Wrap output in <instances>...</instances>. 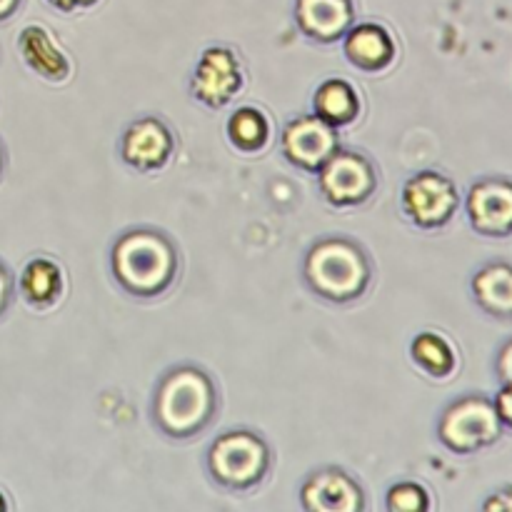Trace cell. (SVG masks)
<instances>
[{"label": "cell", "instance_id": "obj_2", "mask_svg": "<svg viewBox=\"0 0 512 512\" xmlns=\"http://www.w3.org/2000/svg\"><path fill=\"white\" fill-rule=\"evenodd\" d=\"M218 405L215 385L208 375L193 365L165 373L155 390L153 418L170 438H190L210 423Z\"/></svg>", "mask_w": 512, "mask_h": 512}, {"label": "cell", "instance_id": "obj_21", "mask_svg": "<svg viewBox=\"0 0 512 512\" xmlns=\"http://www.w3.org/2000/svg\"><path fill=\"white\" fill-rule=\"evenodd\" d=\"M390 512H425L430 510V495L415 480H403V483H395L388 490V498H385Z\"/></svg>", "mask_w": 512, "mask_h": 512}, {"label": "cell", "instance_id": "obj_29", "mask_svg": "<svg viewBox=\"0 0 512 512\" xmlns=\"http://www.w3.org/2000/svg\"><path fill=\"white\" fill-rule=\"evenodd\" d=\"M5 508H8V503H5V498H3V495H0V512H3Z\"/></svg>", "mask_w": 512, "mask_h": 512}, {"label": "cell", "instance_id": "obj_7", "mask_svg": "<svg viewBox=\"0 0 512 512\" xmlns=\"http://www.w3.org/2000/svg\"><path fill=\"white\" fill-rule=\"evenodd\" d=\"M323 198L335 208H353L375 193L378 175L373 163L355 150H335L318 170Z\"/></svg>", "mask_w": 512, "mask_h": 512}, {"label": "cell", "instance_id": "obj_17", "mask_svg": "<svg viewBox=\"0 0 512 512\" xmlns=\"http://www.w3.org/2000/svg\"><path fill=\"white\" fill-rule=\"evenodd\" d=\"M313 108L318 118L330 123L333 128L353 123L360 113L358 90L343 78H328L318 85L313 95Z\"/></svg>", "mask_w": 512, "mask_h": 512}, {"label": "cell", "instance_id": "obj_24", "mask_svg": "<svg viewBox=\"0 0 512 512\" xmlns=\"http://www.w3.org/2000/svg\"><path fill=\"white\" fill-rule=\"evenodd\" d=\"M483 510L512 512V488H500L483 503Z\"/></svg>", "mask_w": 512, "mask_h": 512}, {"label": "cell", "instance_id": "obj_5", "mask_svg": "<svg viewBox=\"0 0 512 512\" xmlns=\"http://www.w3.org/2000/svg\"><path fill=\"white\" fill-rule=\"evenodd\" d=\"M208 468L223 488L248 490L268 473L270 450L258 433L230 430L210 445Z\"/></svg>", "mask_w": 512, "mask_h": 512}, {"label": "cell", "instance_id": "obj_22", "mask_svg": "<svg viewBox=\"0 0 512 512\" xmlns=\"http://www.w3.org/2000/svg\"><path fill=\"white\" fill-rule=\"evenodd\" d=\"M495 408H498V415L505 428L512 430V385L500 388V393L495 395Z\"/></svg>", "mask_w": 512, "mask_h": 512}, {"label": "cell", "instance_id": "obj_16", "mask_svg": "<svg viewBox=\"0 0 512 512\" xmlns=\"http://www.w3.org/2000/svg\"><path fill=\"white\" fill-rule=\"evenodd\" d=\"M20 55L30 70L48 80H65L70 75V60L68 55L60 50L53 35L43 28V25H28L18 38Z\"/></svg>", "mask_w": 512, "mask_h": 512}, {"label": "cell", "instance_id": "obj_23", "mask_svg": "<svg viewBox=\"0 0 512 512\" xmlns=\"http://www.w3.org/2000/svg\"><path fill=\"white\" fill-rule=\"evenodd\" d=\"M495 368H498V378L503 385H512V340L500 348L498 353V363H495Z\"/></svg>", "mask_w": 512, "mask_h": 512}, {"label": "cell", "instance_id": "obj_25", "mask_svg": "<svg viewBox=\"0 0 512 512\" xmlns=\"http://www.w3.org/2000/svg\"><path fill=\"white\" fill-rule=\"evenodd\" d=\"M10 290H13V283H10V275L8 270H5V265L0 263V315H3V310L8 308Z\"/></svg>", "mask_w": 512, "mask_h": 512}, {"label": "cell", "instance_id": "obj_10", "mask_svg": "<svg viewBox=\"0 0 512 512\" xmlns=\"http://www.w3.org/2000/svg\"><path fill=\"white\" fill-rule=\"evenodd\" d=\"M283 155L300 170L318 173L325 160L338 150V128L318 115H300L283 130Z\"/></svg>", "mask_w": 512, "mask_h": 512}, {"label": "cell", "instance_id": "obj_19", "mask_svg": "<svg viewBox=\"0 0 512 512\" xmlns=\"http://www.w3.org/2000/svg\"><path fill=\"white\" fill-rule=\"evenodd\" d=\"M410 355H413L415 365L425 370L430 378H450L458 368V355H455L453 345L440 333H430V330L415 335Z\"/></svg>", "mask_w": 512, "mask_h": 512}, {"label": "cell", "instance_id": "obj_26", "mask_svg": "<svg viewBox=\"0 0 512 512\" xmlns=\"http://www.w3.org/2000/svg\"><path fill=\"white\" fill-rule=\"evenodd\" d=\"M48 3L55 5L58 10H65V13H70V10L90 8V5H95L98 0H48Z\"/></svg>", "mask_w": 512, "mask_h": 512}, {"label": "cell", "instance_id": "obj_13", "mask_svg": "<svg viewBox=\"0 0 512 512\" xmlns=\"http://www.w3.org/2000/svg\"><path fill=\"white\" fill-rule=\"evenodd\" d=\"M353 15L350 0H298L295 3L298 28L318 43H333L343 38L353 25Z\"/></svg>", "mask_w": 512, "mask_h": 512}, {"label": "cell", "instance_id": "obj_11", "mask_svg": "<svg viewBox=\"0 0 512 512\" xmlns=\"http://www.w3.org/2000/svg\"><path fill=\"white\" fill-rule=\"evenodd\" d=\"M175 138L168 123L155 115L133 120L120 138V158L140 173H153L173 158Z\"/></svg>", "mask_w": 512, "mask_h": 512}, {"label": "cell", "instance_id": "obj_20", "mask_svg": "<svg viewBox=\"0 0 512 512\" xmlns=\"http://www.w3.org/2000/svg\"><path fill=\"white\" fill-rule=\"evenodd\" d=\"M228 140L240 153H258L270 140V120L258 108H238L228 118Z\"/></svg>", "mask_w": 512, "mask_h": 512}, {"label": "cell", "instance_id": "obj_12", "mask_svg": "<svg viewBox=\"0 0 512 512\" xmlns=\"http://www.w3.org/2000/svg\"><path fill=\"white\" fill-rule=\"evenodd\" d=\"M300 503L310 512H360L365 495L358 480L340 468H320L300 488Z\"/></svg>", "mask_w": 512, "mask_h": 512}, {"label": "cell", "instance_id": "obj_14", "mask_svg": "<svg viewBox=\"0 0 512 512\" xmlns=\"http://www.w3.org/2000/svg\"><path fill=\"white\" fill-rule=\"evenodd\" d=\"M345 58L365 73H380L395 60V40L383 25L360 23L345 33Z\"/></svg>", "mask_w": 512, "mask_h": 512}, {"label": "cell", "instance_id": "obj_4", "mask_svg": "<svg viewBox=\"0 0 512 512\" xmlns=\"http://www.w3.org/2000/svg\"><path fill=\"white\" fill-rule=\"evenodd\" d=\"M505 425L500 420L495 400L488 395H465L450 403L438 420V438L458 455L478 453L498 443Z\"/></svg>", "mask_w": 512, "mask_h": 512}, {"label": "cell", "instance_id": "obj_1", "mask_svg": "<svg viewBox=\"0 0 512 512\" xmlns=\"http://www.w3.org/2000/svg\"><path fill=\"white\" fill-rule=\"evenodd\" d=\"M110 268L125 293L135 298H153L173 285L178 253L158 230L135 228L115 240Z\"/></svg>", "mask_w": 512, "mask_h": 512}, {"label": "cell", "instance_id": "obj_27", "mask_svg": "<svg viewBox=\"0 0 512 512\" xmlns=\"http://www.w3.org/2000/svg\"><path fill=\"white\" fill-rule=\"evenodd\" d=\"M18 3L20 0H0V20L8 18V15L18 8Z\"/></svg>", "mask_w": 512, "mask_h": 512}, {"label": "cell", "instance_id": "obj_8", "mask_svg": "<svg viewBox=\"0 0 512 512\" xmlns=\"http://www.w3.org/2000/svg\"><path fill=\"white\" fill-rule=\"evenodd\" d=\"M240 88H243V65L238 55L223 45L205 48L195 65L193 83H190L195 98L208 108H223L238 95Z\"/></svg>", "mask_w": 512, "mask_h": 512}, {"label": "cell", "instance_id": "obj_3", "mask_svg": "<svg viewBox=\"0 0 512 512\" xmlns=\"http://www.w3.org/2000/svg\"><path fill=\"white\" fill-rule=\"evenodd\" d=\"M303 273L310 290L330 303L360 298L373 278L365 250L348 238L318 240L305 258Z\"/></svg>", "mask_w": 512, "mask_h": 512}, {"label": "cell", "instance_id": "obj_9", "mask_svg": "<svg viewBox=\"0 0 512 512\" xmlns=\"http://www.w3.org/2000/svg\"><path fill=\"white\" fill-rule=\"evenodd\" d=\"M468 220L475 233L485 238H510L512 235V180L490 175L470 185L465 200Z\"/></svg>", "mask_w": 512, "mask_h": 512}, {"label": "cell", "instance_id": "obj_15", "mask_svg": "<svg viewBox=\"0 0 512 512\" xmlns=\"http://www.w3.org/2000/svg\"><path fill=\"white\" fill-rule=\"evenodd\" d=\"M470 288L480 310L498 320H512V263H485L473 275Z\"/></svg>", "mask_w": 512, "mask_h": 512}, {"label": "cell", "instance_id": "obj_28", "mask_svg": "<svg viewBox=\"0 0 512 512\" xmlns=\"http://www.w3.org/2000/svg\"><path fill=\"white\" fill-rule=\"evenodd\" d=\"M3 163H5V155H3V145H0V170H3Z\"/></svg>", "mask_w": 512, "mask_h": 512}, {"label": "cell", "instance_id": "obj_18", "mask_svg": "<svg viewBox=\"0 0 512 512\" xmlns=\"http://www.w3.org/2000/svg\"><path fill=\"white\" fill-rule=\"evenodd\" d=\"M20 293L33 308H50L63 293V270L50 258H33L20 273Z\"/></svg>", "mask_w": 512, "mask_h": 512}, {"label": "cell", "instance_id": "obj_6", "mask_svg": "<svg viewBox=\"0 0 512 512\" xmlns=\"http://www.w3.org/2000/svg\"><path fill=\"white\" fill-rule=\"evenodd\" d=\"M460 205L458 188L438 170H420L403 185V213L423 230H438L453 220Z\"/></svg>", "mask_w": 512, "mask_h": 512}]
</instances>
